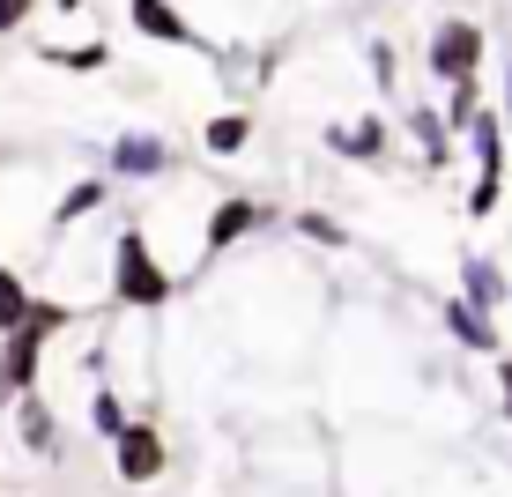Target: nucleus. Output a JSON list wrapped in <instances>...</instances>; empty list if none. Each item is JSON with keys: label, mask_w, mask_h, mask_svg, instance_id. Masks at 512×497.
I'll return each instance as SVG.
<instances>
[{"label": "nucleus", "mask_w": 512, "mask_h": 497, "mask_svg": "<svg viewBox=\"0 0 512 497\" xmlns=\"http://www.w3.org/2000/svg\"><path fill=\"white\" fill-rule=\"evenodd\" d=\"M171 297H179V275L164 268V253H156L149 223L127 216V223L112 230V305L156 312V305H171Z\"/></svg>", "instance_id": "f257e3e1"}, {"label": "nucleus", "mask_w": 512, "mask_h": 497, "mask_svg": "<svg viewBox=\"0 0 512 497\" xmlns=\"http://www.w3.org/2000/svg\"><path fill=\"white\" fill-rule=\"evenodd\" d=\"M60 327H75V312H67L60 297H38V319L8 334V349H0V408H15L23 394L45 386V349H52Z\"/></svg>", "instance_id": "f03ea898"}, {"label": "nucleus", "mask_w": 512, "mask_h": 497, "mask_svg": "<svg viewBox=\"0 0 512 497\" xmlns=\"http://www.w3.org/2000/svg\"><path fill=\"white\" fill-rule=\"evenodd\" d=\"M483 52H490V30L475 15H438L431 45H423V67H431L438 90H453V82H483Z\"/></svg>", "instance_id": "7ed1b4c3"}, {"label": "nucleus", "mask_w": 512, "mask_h": 497, "mask_svg": "<svg viewBox=\"0 0 512 497\" xmlns=\"http://www.w3.org/2000/svg\"><path fill=\"white\" fill-rule=\"evenodd\" d=\"M104 171L119 186H164V179H179V149L156 127H119L112 149H104Z\"/></svg>", "instance_id": "20e7f679"}, {"label": "nucleus", "mask_w": 512, "mask_h": 497, "mask_svg": "<svg viewBox=\"0 0 512 497\" xmlns=\"http://www.w3.org/2000/svg\"><path fill=\"white\" fill-rule=\"evenodd\" d=\"M505 127H512L505 112H483V119L468 127V149H475L468 216H475V223H483V216H498V201H505Z\"/></svg>", "instance_id": "39448f33"}, {"label": "nucleus", "mask_w": 512, "mask_h": 497, "mask_svg": "<svg viewBox=\"0 0 512 497\" xmlns=\"http://www.w3.org/2000/svg\"><path fill=\"white\" fill-rule=\"evenodd\" d=\"M268 223H275L268 201H253V193H223V201L201 216V275H208V260L238 253V245L253 238V230H268Z\"/></svg>", "instance_id": "423d86ee"}, {"label": "nucleus", "mask_w": 512, "mask_h": 497, "mask_svg": "<svg viewBox=\"0 0 512 497\" xmlns=\"http://www.w3.org/2000/svg\"><path fill=\"white\" fill-rule=\"evenodd\" d=\"M112 475H119V483H134V490H149V483H164V475H171V446H164V431H156L149 408L112 438Z\"/></svg>", "instance_id": "0eeeda50"}, {"label": "nucleus", "mask_w": 512, "mask_h": 497, "mask_svg": "<svg viewBox=\"0 0 512 497\" xmlns=\"http://www.w3.org/2000/svg\"><path fill=\"white\" fill-rule=\"evenodd\" d=\"M127 23H134V38H149V45H179V52L201 45V30H193V15L179 0H127Z\"/></svg>", "instance_id": "6e6552de"}, {"label": "nucleus", "mask_w": 512, "mask_h": 497, "mask_svg": "<svg viewBox=\"0 0 512 497\" xmlns=\"http://www.w3.org/2000/svg\"><path fill=\"white\" fill-rule=\"evenodd\" d=\"M386 149H394V127L379 112H357L342 127H327V156H342V164H386Z\"/></svg>", "instance_id": "1a4fd4ad"}, {"label": "nucleus", "mask_w": 512, "mask_h": 497, "mask_svg": "<svg viewBox=\"0 0 512 497\" xmlns=\"http://www.w3.org/2000/svg\"><path fill=\"white\" fill-rule=\"evenodd\" d=\"M438 327H446V342H461L468 357H498V327H490V312L475 305V297H446V305H438Z\"/></svg>", "instance_id": "9d476101"}, {"label": "nucleus", "mask_w": 512, "mask_h": 497, "mask_svg": "<svg viewBox=\"0 0 512 497\" xmlns=\"http://www.w3.org/2000/svg\"><path fill=\"white\" fill-rule=\"evenodd\" d=\"M15 438H23V453H38V460H60V453H67L60 408H52L45 394H23V401H15Z\"/></svg>", "instance_id": "9b49d317"}, {"label": "nucleus", "mask_w": 512, "mask_h": 497, "mask_svg": "<svg viewBox=\"0 0 512 497\" xmlns=\"http://www.w3.org/2000/svg\"><path fill=\"white\" fill-rule=\"evenodd\" d=\"M401 127H409V141H416V156H423V171H438L453 156V127H446V104H409L401 112Z\"/></svg>", "instance_id": "f8f14e48"}, {"label": "nucleus", "mask_w": 512, "mask_h": 497, "mask_svg": "<svg viewBox=\"0 0 512 497\" xmlns=\"http://www.w3.org/2000/svg\"><path fill=\"white\" fill-rule=\"evenodd\" d=\"M461 297H475L483 312H498L505 297H512V275H505L490 253H461Z\"/></svg>", "instance_id": "ddd939ff"}, {"label": "nucleus", "mask_w": 512, "mask_h": 497, "mask_svg": "<svg viewBox=\"0 0 512 497\" xmlns=\"http://www.w3.org/2000/svg\"><path fill=\"white\" fill-rule=\"evenodd\" d=\"M112 171H104V179H67V193H60V201H52V230H75L82 216H97V208L104 201H112Z\"/></svg>", "instance_id": "4468645a"}, {"label": "nucleus", "mask_w": 512, "mask_h": 497, "mask_svg": "<svg viewBox=\"0 0 512 497\" xmlns=\"http://www.w3.org/2000/svg\"><path fill=\"white\" fill-rule=\"evenodd\" d=\"M38 60L60 67V75H104V67H112V45H104V38H82V45H52V38H38Z\"/></svg>", "instance_id": "2eb2a0df"}, {"label": "nucleus", "mask_w": 512, "mask_h": 497, "mask_svg": "<svg viewBox=\"0 0 512 497\" xmlns=\"http://www.w3.org/2000/svg\"><path fill=\"white\" fill-rule=\"evenodd\" d=\"M201 149L208 156H245V149H253V112H216L201 127Z\"/></svg>", "instance_id": "dca6fc26"}, {"label": "nucleus", "mask_w": 512, "mask_h": 497, "mask_svg": "<svg viewBox=\"0 0 512 497\" xmlns=\"http://www.w3.org/2000/svg\"><path fill=\"white\" fill-rule=\"evenodd\" d=\"M134 416H141V408L119 401V386H112V379H97V386H90V431H97V438H119Z\"/></svg>", "instance_id": "f3484780"}, {"label": "nucleus", "mask_w": 512, "mask_h": 497, "mask_svg": "<svg viewBox=\"0 0 512 497\" xmlns=\"http://www.w3.org/2000/svg\"><path fill=\"white\" fill-rule=\"evenodd\" d=\"M30 319H38V290H30V282L0 260V327L15 334V327H30Z\"/></svg>", "instance_id": "a211bd4d"}, {"label": "nucleus", "mask_w": 512, "mask_h": 497, "mask_svg": "<svg viewBox=\"0 0 512 497\" xmlns=\"http://www.w3.org/2000/svg\"><path fill=\"white\" fill-rule=\"evenodd\" d=\"M290 230H297L305 245H327V253H334V245H349L342 216H327V208H297V216H290Z\"/></svg>", "instance_id": "6ab92c4d"}, {"label": "nucleus", "mask_w": 512, "mask_h": 497, "mask_svg": "<svg viewBox=\"0 0 512 497\" xmlns=\"http://www.w3.org/2000/svg\"><path fill=\"white\" fill-rule=\"evenodd\" d=\"M475 119H483V82H453V90H446V127L468 134Z\"/></svg>", "instance_id": "aec40b11"}, {"label": "nucleus", "mask_w": 512, "mask_h": 497, "mask_svg": "<svg viewBox=\"0 0 512 497\" xmlns=\"http://www.w3.org/2000/svg\"><path fill=\"white\" fill-rule=\"evenodd\" d=\"M364 60H372V82H379L386 97H394V82H401V60H394V45H386V38H372V45H364Z\"/></svg>", "instance_id": "412c9836"}, {"label": "nucleus", "mask_w": 512, "mask_h": 497, "mask_svg": "<svg viewBox=\"0 0 512 497\" xmlns=\"http://www.w3.org/2000/svg\"><path fill=\"white\" fill-rule=\"evenodd\" d=\"M30 15H38V0H0V38H15V30H30Z\"/></svg>", "instance_id": "4be33fe9"}, {"label": "nucleus", "mask_w": 512, "mask_h": 497, "mask_svg": "<svg viewBox=\"0 0 512 497\" xmlns=\"http://www.w3.org/2000/svg\"><path fill=\"white\" fill-rule=\"evenodd\" d=\"M498 408H505V423H512V357H498Z\"/></svg>", "instance_id": "5701e85b"}, {"label": "nucleus", "mask_w": 512, "mask_h": 497, "mask_svg": "<svg viewBox=\"0 0 512 497\" xmlns=\"http://www.w3.org/2000/svg\"><path fill=\"white\" fill-rule=\"evenodd\" d=\"M498 112L512 119V60H505V97H498Z\"/></svg>", "instance_id": "b1692460"}, {"label": "nucleus", "mask_w": 512, "mask_h": 497, "mask_svg": "<svg viewBox=\"0 0 512 497\" xmlns=\"http://www.w3.org/2000/svg\"><path fill=\"white\" fill-rule=\"evenodd\" d=\"M0 349H8V327H0Z\"/></svg>", "instance_id": "393cba45"}]
</instances>
